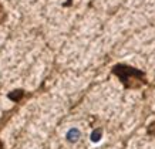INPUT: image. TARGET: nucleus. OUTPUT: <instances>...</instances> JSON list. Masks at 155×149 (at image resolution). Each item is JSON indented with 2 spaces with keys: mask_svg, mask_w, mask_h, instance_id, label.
<instances>
[{
  "mask_svg": "<svg viewBox=\"0 0 155 149\" xmlns=\"http://www.w3.org/2000/svg\"><path fill=\"white\" fill-rule=\"evenodd\" d=\"M113 73L121 79V83L125 85V88H138L141 84H147L145 74L134 67L118 64L113 68Z\"/></svg>",
  "mask_w": 155,
  "mask_h": 149,
  "instance_id": "1",
  "label": "nucleus"
},
{
  "mask_svg": "<svg viewBox=\"0 0 155 149\" xmlns=\"http://www.w3.org/2000/svg\"><path fill=\"white\" fill-rule=\"evenodd\" d=\"M80 131L77 129V128H71L68 132H67V141L68 142H71V144H74V142H77V141L80 139Z\"/></svg>",
  "mask_w": 155,
  "mask_h": 149,
  "instance_id": "2",
  "label": "nucleus"
},
{
  "mask_svg": "<svg viewBox=\"0 0 155 149\" xmlns=\"http://www.w3.org/2000/svg\"><path fill=\"white\" fill-rule=\"evenodd\" d=\"M21 97H23V91H21V89H16L14 92L9 94V98L10 99H13V101H19Z\"/></svg>",
  "mask_w": 155,
  "mask_h": 149,
  "instance_id": "3",
  "label": "nucleus"
},
{
  "mask_svg": "<svg viewBox=\"0 0 155 149\" xmlns=\"http://www.w3.org/2000/svg\"><path fill=\"white\" fill-rule=\"evenodd\" d=\"M100 139H101V129H97L91 134V141L93 142H98Z\"/></svg>",
  "mask_w": 155,
  "mask_h": 149,
  "instance_id": "4",
  "label": "nucleus"
}]
</instances>
